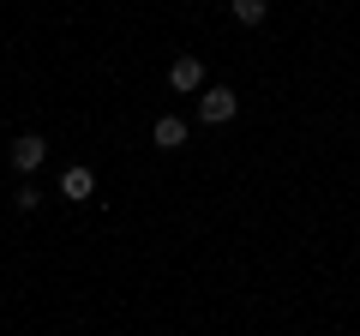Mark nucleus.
Instances as JSON below:
<instances>
[{"mask_svg":"<svg viewBox=\"0 0 360 336\" xmlns=\"http://www.w3.org/2000/svg\"><path fill=\"white\" fill-rule=\"evenodd\" d=\"M234 115H240V96H234L229 84H210V91L198 96V120H205V127H229Z\"/></svg>","mask_w":360,"mask_h":336,"instance_id":"nucleus-1","label":"nucleus"},{"mask_svg":"<svg viewBox=\"0 0 360 336\" xmlns=\"http://www.w3.org/2000/svg\"><path fill=\"white\" fill-rule=\"evenodd\" d=\"M168 84H174L180 96H193V91H205V60H198V54H180V60L168 66Z\"/></svg>","mask_w":360,"mask_h":336,"instance_id":"nucleus-2","label":"nucleus"},{"mask_svg":"<svg viewBox=\"0 0 360 336\" xmlns=\"http://www.w3.org/2000/svg\"><path fill=\"white\" fill-rule=\"evenodd\" d=\"M42 156H49V138H37V132H18V138H13V168H18V174H37Z\"/></svg>","mask_w":360,"mask_h":336,"instance_id":"nucleus-3","label":"nucleus"},{"mask_svg":"<svg viewBox=\"0 0 360 336\" xmlns=\"http://www.w3.org/2000/svg\"><path fill=\"white\" fill-rule=\"evenodd\" d=\"M90 193H96V174H90V168H66V174H60V198H72V205H84Z\"/></svg>","mask_w":360,"mask_h":336,"instance_id":"nucleus-4","label":"nucleus"},{"mask_svg":"<svg viewBox=\"0 0 360 336\" xmlns=\"http://www.w3.org/2000/svg\"><path fill=\"white\" fill-rule=\"evenodd\" d=\"M186 144V120L180 115H156V150H180Z\"/></svg>","mask_w":360,"mask_h":336,"instance_id":"nucleus-5","label":"nucleus"},{"mask_svg":"<svg viewBox=\"0 0 360 336\" xmlns=\"http://www.w3.org/2000/svg\"><path fill=\"white\" fill-rule=\"evenodd\" d=\"M229 13L240 18V25H258V18H264V0H229Z\"/></svg>","mask_w":360,"mask_h":336,"instance_id":"nucleus-6","label":"nucleus"},{"mask_svg":"<svg viewBox=\"0 0 360 336\" xmlns=\"http://www.w3.org/2000/svg\"><path fill=\"white\" fill-rule=\"evenodd\" d=\"M13 205H18V210H37V205H42V193H37V186H18Z\"/></svg>","mask_w":360,"mask_h":336,"instance_id":"nucleus-7","label":"nucleus"}]
</instances>
